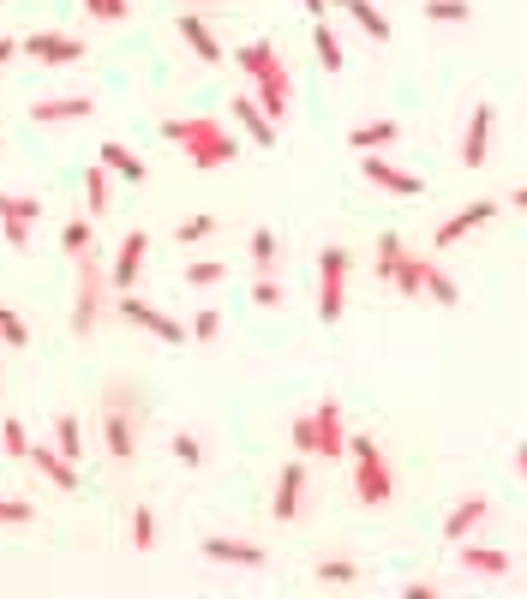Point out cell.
I'll use <instances>...</instances> for the list:
<instances>
[{"mask_svg": "<svg viewBox=\"0 0 527 599\" xmlns=\"http://www.w3.org/2000/svg\"><path fill=\"white\" fill-rule=\"evenodd\" d=\"M378 276H384L396 294H408V300H414V294H432L438 306H456V300H462V288H456L432 258H414V252L402 246V234H378Z\"/></svg>", "mask_w": 527, "mask_h": 599, "instance_id": "obj_1", "label": "cell"}, {"mask_svg": "<svg viewBox=\"0 0 527 599\" xmlns=\"http://www.w3.org/2000/svg\"><path fill=\"white\" fill-rule=\"evenodd\" d=\"M72 312H66V336L72 342H90L102 318H114V282H108V264L96 252L72 258Z\"/></svg>", "mask_w": 527, "mask_h": 599, "instance_id": "obj_2", "label": "cell"}, {"mask_svg": "<svg viewBox=\"0 0 527 599\" xmlns=\"http://www.w3.org/2000/svg\"><path fill=\"white\" fill-rule=\"evenodd\" d=\"M162 138L180 144L192 168H222V162L240 156V138H234L216 114H168V120H162Z\"/></svg>", "mask_w": 527, "mask_h": 599, "instance_id": "obj_3", "label": "cell"}, {"mask_svg": "<svg viewBox=\"0 0 527 599\" xmlns=\"http://www.w3.org/2000/svg\"><path fill=\"white\" fill-rule=\"evenodd\" d=\"M138 426H144V396H138V384L108 378V384H102V444H108L114 462H132Z\"/></svg>", "mask_w": 527, "mask_h": 599, "instance_id": "obj_4", "label": "cell"}, {"mask_svg": "<svg viewBox=\"0 0 527 599\" xmlns=\"http://www.w3.org/2000/svg\"><path fill=\"white\" fill-rule=\"evenodd\" d=\"M288 438H294V450H300V456H318V462L348 456V420H342V402H336V396H324L318 408L294 414Z\"/></svg>", "mask_w": 527, "mask_h": 599, "instance_id": "obj_5", "label": "cell"}, {"mask_svg": "<svg viewBox=\"0 0 527 599\" xmlns=\"http://www.w3.org/2000/svg\"><path fill=\"white\" fill-rule=\"evenodd\" d=\"M234 60L246 66L252 96L264 102V114H270V120H282V114H288V102H294V78H288L282 54H276L270 42H246V48H234Z\"/></svg>", "mask_w": 527, "mask_h": 599, "instance_id": "obj_6", "label": "cell"}, {"mask_svg": "<svg viewBox=\"0 0 527 599\" xmlns=\"http://www.w3.org/2000/svg\"><path fill=\"white\" fill-rule=\"evenodd\" d=\"M348 456H354V498H360V510H384L390 492H396V474H390L384 444L366 438V432H354V438H348Z\"/></svg>", "mask_w": 527, "mask_h": 599, "instance_id": "obj_7", "label": "cell"}, {"mask_svg": "<svg viewBox=\"0 0 527 599\" xmlns=\"http://www.w3.org/2000/svg\"><path fill=\"white\" fill-rule=\"evenodd\" d=\"M348 270H354V258H348L342 246H324V252H318V318H324V324H336L342 306H348Z\"/></svg>", "mask_w": 527, "mask_h": 599, "instance_id": "obj_8", "label": "cell"}, {"mask_svg": "<svg viewBox=\"0 0 527 599\" xmlns=\"http://www.w3.org/2000/svg\"><path fill=\"white\" fill-rule=\"evenodd\" d=\"M114 318H126V324H138V330H150L156 342H168V348H180V342H192V324H180V318H168V312H156V306H144L138 294H114Z\"/></svg>", "mask_w": 527, "mask_h": 599, "instance_id": "obj_9", "label": "cell"}, {"mask_svg": "<svg viewBox=\"0 0 527 599\" xmlns=\"http://www.w3.org/2000/svg\"><path fill=\"white\" fill-rule=\"evenodd\" d=\"M18 54H24V60H42V66H78V60L90 54V42L66 36V30H30V36L18 42Z\"/></svg>", "mask_w": 527, "mask_h": 599, "instance_id": "obj_10", "label": "cell"}, {"mask_svg": "<svg viewBox=\"0 0 527 599\" xmlns=\"http://www.w3.org/2000/svg\"><path fill=\"white\" fill-rule=\"evenodd\" d=\"M36 216H42V204H36L30 192H0V240H6L12 252H24V246H30Z\"/></svg>", "mask_w": 527, "mask_h": 599, "instance_id": "obj_11", "label": "cell"}, {"mask_svg": "<svg viewBox=\"0 0 527 599\" xmlns=\"http://www.w3.org/2000/svg\"><path fill=\"white\" fill-rule=\"evenodd\" d=\"M144 258H150V234H144V228H132V234L120 240L114 264H108V282H114V294H132V288H138V276H144Z\"/></svg>", "mask_w": 527, "mask_h": 599, "instance_id": "obj_12", "label": "cell"}, {"mask_svg": "<svg viewBox=\"0 0 527 599\" xmlns=\"http://www.w3.org/2000/svg\"><path fill=\"white\" fill-rule=\"evenodd\" d=\"M492 216H498V198H480V204H468V210H456L450 222H438V234H432V246H438V252H450L456 240H468V234H474V228H486Z\"/></svg>", "mask_w": 527, "mask_h": 599, "instance_id": "obj_13", "label": "cell"}, {"mask_svg": "<svg viewBox=\"0 0 527 599\" xmlns=\"http://www.w3.org/2000/svg\"><path fill=\"white\" fill-rule=\"evenodd\" d=\"M300 510H306V456L276 474V504H270V516H276V522H300Z\"/></svg>", "mask_w": 527, "mask_h": 599, "instance_id": "obj_14", "label": "cell"}, {"mask_svg": "<svg viewBox=\"0 0 527 599\" xmlns=\"http://www.w3.org/2000/svg\"><path fill=\"white\" fill-rule=\"evenodd\" d=\"M228 120H234L252 144H264V150L276 144V120L264 114V102H258V96H228Z\"/></svg>", "mask_w": 527, "mask_h": 599, "instance_id": "obj_15", "label": "cell"}, {"mask_svg": "<svg viewBox=\"0 0 527 599\" xmlns=\"http://www.w3.org/2000/svg\"><path fill=\"white\" fill-rule=\"evenodd\" d=\"M492 102H480L474 114H468V132H462V168H486V156H492Z\"/></svg>", "mask_w": 527, "mask_h": 599, "instance_id": "obj_16", "label": "cell"}, {"mask_svg": "<svg viewBox=\"0 0 527 599\" xmlns=\"http://www.w3.org/2000/svg\"><path fill=\"white\" fill-rule=\"evenodd\" d=\"M360 174H366L372 186L396 192V198H414V192H426V180H420V174H402V168H396V162H384V156H360Z\"/></svg>", "mask_w": 527, "mask_h": 599, "instance_id": "obj_17", "label": "cell"}, {"mask_svg": "<svg viewBox=\"0 0 527 599\" xmlns=\"http://www.w3.org/2000/svg\"><path fill=\"white\" fill-rule=\"evenodd\" d=\"M486 516H492V498H480V492H474V498H462V504H456V510L444 516V540H450V546L474 540V528H480Z\"/></svg>", "mask_w": 527, "mask_h": 599, "instance_id": "obj_18", "label": "cell"}, {"mask_svg": "<svg viewBox=\"0 0 527 599\" xmlns=\"http://www.w3.org/2000/svg\"><path fill=\"white\" fill-rule=\"evenodd\" d=\"M180 42H186L204 66H216V60H222V42H216V30H210V18H204V12H180Z\"/></svg>", "mask_w": 527, "mask_h": 599, "instance_id": "obj_19", "label": "cell"}, {"mask_svg": "<svg viewBox=\"0 0 527 599\" xmlns=\"http://www.w3.org/2000/svg\"><path fill=\"white\" fill-rule=\"evenodd\" d=\"M96 114V96H48V102H30V120L36 126H60V120H84Z\"/></svg>", "mask_w": 527, "mask_h": 599, "instance_id": "obj_20", "label": "cell"}, {"mask_svg": "<svg viewBox=\"0 0 527 599\" xmlns=\"http://www.w3.org/2000/svg\"><path fill=\"white\" fill-rule=\"evenodd\" d=\"M24 462H36L48 486H60V492H78V462H66L54 444H30V456H24Z\"/></svg>", "mask_w": 527, "mask_h": 599, "instance_id": "obj_21", "label": "cell"}, {"mask_svg": "<svg viewBox=\"0 0 527 599\" xmlns=\"http://www.w3.org/2000/svg\"><path fill=\"white\" fill-rule=\"evenodd\" d=\"M204 558L234 564V570H264V546H252V540H204Z\"/></svg>", "mask_w": 527, "mask_h": 599, "instance_id": "obj_22", "label": "cell"}, {"mask_svg": "<svg viewBox=\"0 0 527 599\" xmlns=\"http://www.w3.org/2000/svg\"><path fill=\"white\" fill-rule=\"evenodd\" d=\"M462 570H468V576H510L516 558H510L504 546H468V540H462Z\"/></svg>", "mask_w": 527, "mask_h": 599, "instance_id": "obj_23", "label": "cell"}, {"mask_svg": "<svg viewBox=\"0 0 527 599\" xmlns=\"http://www.w3.org/2000/svg\"><path fill=\"white\" fill-rule=\"evenodd\" d=\"M396 138H402V126H396V120H366V126H354V132H348V144H354L360 156H378V150H384V144H396Z\"/></svg>", "mask_w": 527, "mask_h": 599, "instance_id": "obj_24", "label": "cell"}, {"mask_svg": "<svg viewBox=\"0 0 527 599\" xmlns=\"http://www.w3.org/2000/svg\"><path fill=\"white\" fill-rule=\"evenodd\" d=\"M108 204H114V192H108V168L96 162V168H84V216H90V222H102V216H108Z\"/></svg>", "mask_w": 527, "mask_h": 599, "instance_id": "obj_25", "label": "cell"}, {"mask_svg": "<svg viewBox=\"0 0 527 599\" xmlns=\"http://www.w3.org/2000/svg\"><path fill=\"white\" fill-rule=\"evenodd\" d=\"M96 162H102V168H108V174H120V180H144V156H132V150H126V144H120V138H108V144H102V156H96Z\"/></svg>", "mask_w": 527, "mask_h": 599, "instance_id": "obj_26", "label": "cell"}, {"mask_svg": "<svg viewBox=\"0 0 527 599\" xmlns=\"http://www.w3.org/2000/svg\"><path fill=\"white\" fill-rule=\"evenodd\" d=\"M312 42H318V66H324V72H342V60H348V54H342L336 30H330L324 18H312Z\"/></svg>", "mask_w": 527, "mask_h": 599, "instance_id": "obj_27", "label": "cell"}, {"mask_svg": "<svg viewBox=\"0 0 527 599\" xmlns=\"http://www.w3.org/2000/svg\"><path fill=\"white\" fill-rule=\"evenodd\" d=\"M60 252H66V258L96 252V228H90V216H78V222H66V228H60Z\"/></svg>", "mask_w": 527, "mask_h": 599, "instance_id": "obj_28", "label": "cell"}, {"mask_svg": "<svg viewBox=\"0 0 527 599\" xmlns=\"http://www.w3.org/2000/svg\"><path fill=\"white\" fill-rule=\"evenodd\" d=\"M348 18H354V24H360L372 42H390V18H384L372 0H348Z\"/></svg>", "mask_w": 527, "mask_h": 599, "instance_id": "obj_29", "label": "cell"}, {"mask_svg": "<svg viewBox=\"0 0 527 599\" xmlns=\"http://www.w3.org/2000/svg\"><path fill=\"white\" fill-rule=\"evenodd\" d=\"M246 252H252V264H258V270H276V258H282V234H270V228H252Z\"/></svg>", "mask_w": 527, "mask_h": 599, "instance_id": "obj_30", "label": "cell"}, {"mask_svg": "<svg viewBox=\"0 0 527 599\" xmlns=\"http://www.w3.org/2000/svg\"><path fill=\"white\" fill-rule=\"evenodd\" d=\"M54 450H60L66 462H78V450H84V432H78V420H72V414H54Z\"/></svg>", "mask_w": 527, "mask_h": 599, "instance_id": "obj_31", "label": "cell"}, {"mask_svg": "<svg viewBox=\"0 0 527 599\" xmlns=\"http://www.w3.org/2000/svg\"><path fill=\"white\" fill-rule=\"evenodd\" d=\"M312 576H318L324 588H354V582H360V564H348V558H324Z\"/></svg>", "mask_w": 527, "mask_h": 599, "instance_id": "obj_32", "label": "cell"}, {"mask_svg": "<svg viewBox=\"0 0 527 599\" xmlns=\"http://www.w3.org/2000/svg\"><path fill=\"white\" fill-rule=\"evenodd\" d=\"M216 234V216L204 210V216H186L180 228H174V246H198V240H210Z\"/></svg>", "mask_w": 527, "mask_h": 599, "instance_id": "obj_33", "label": "cell"}, {"mask_svg": "<svg viewBox=\"0 0 527 599\" xmlns=\"http://www.w3.org/2000/svg\"><path fill=\"white\" fill-rule=\"evenodd\" d=\"M132 546H138V552H156V510H150V504L132 510Z\"/></svg>", "mask_w": 527, "mask_h": 599, "instance_id": "obj_34", "label": "cell"}, {"mask_svg": "<svg viewBox=\"0 0 527 599\" xmlns=\"http://www.w3.org/2000/svg\"><path fill=\"white\" fill-rule=\"evenodd\" d=\"M426 18H432V24H468L474 6H468V0H426Z\"/></svg>", "mask_w": 527, "mask_h": 599, "instance_id": "obj_35", "label": "cell"}, {"mask_svg": "<svg viewBox=\"0 0 527 599\" xmlns=\"http://www.w3.org/2000/svg\"><path fill=\"white\" fill-rule=\"evenodd\" d=\"M186 282H192V288H216V282H228V264H222V258H198V264L186 270Z\"/></svg>", "mask_w": 527, "mask_h": 599, "instance_id": "obj_36", "label": "cell"}, {"mask_svg": "<svg viewBox=\"0 0 527 599\" xmlns=\"http://www.w3.org/2000/svg\"><path fill=\"white\" fill-rule=\"evenodd\" d=\"M246 294H252V306H264V312H276V306H282V282H276L270 270H258V282H252Z\"/></svg>", "mask_w": 527, "mask_h": 599, "instance_id": "obj_37", "label": "cell"}, {"mask_svg": "<svg viewBox=\"0 0 527 599\" xmlns=\"http://www.w3.org/2000/svg\"><path fill=\"white\" fill-rule=\"evenodd\" d=\"M0 450H6L12 462L30 456V432H24V420H6V426H0Z\"/></svg>", "mask_w": 527, "mask_h": 599, "instance_id": "obj_38", "label": "cell"}, {"mask_svg": "<svg viewBox=\"0 0 527 599\" xmlns=\"http://www.w3.org/2000/svg\"><path fill=\"white\" fill-rule=\"evenodd\" d=\"M36 522V504L24 498H0V528H30Z\"/></svg>", "mask_w": 527, "mask_h": 599, "instance_id": "obj_39", "label": "cell"}, {"mask_svg": "<svg viewBox=\"0 0 527 599\" xmlns=\"http://www.w3.org/2000/svg\"><path fill=\"white\" fill-rule=\"evenodd\" d=\"M90 18H102V24H120V18H132V0H78Z\"/></svg>", "mask_w": 527, "mask_h": 599, "instance_id": "obj_40", "label": "cell"}, {"mask_svg": "<svg viewBox=\"0 0 527 599\" xmlns=\"http://www.w3.org/2000/svg\"><path fill=\"white\" fill-rule=\"evenodd\" d=\"M0 342H12V348H24V342H30V324H24L12 306H0Z\"/></svg>", "mask_w": 527, "mask_h": 599, "instance_id": "obj_41", "label": "cell"}, {"mask_svg": "<svg viewBox=\"0 0 527 599\" xmlns=\"http://www.w3.org/2000/svg\"><path fill=\"white\" fill-rule=\"evenodd\" d=\"M216 336H222V312H216V306H204V312L192 318V342H216Z\"/></svg>", "mask_w": 527, "mask_h": 599, "instance_id": "obj_42", "label": "cell"}, {"mask_svg": "<svg viewBox=\"0 0 527 599\" xmlns=\"http://www.w3.org/2000/svg\"><path fill=\"white\" fill-rule=\"evenodd\" d=\"M174 456H180L186 468H198V462H204V444H198L192 432H174Z\"/></svg>", "mask_w": 527, "mask_h": 599, "instance_id": "obj_43", "label": "cell"}, {"mask_svg": "<svg viewBox=\"0 0 527 599\" xmlns=\"http://www.w3.org/2000/svg\"><path fill=\"white\" fill-rule=\"evenodd\" d=\"M402 599H438V588H432V582H408V588H402Z\"/></svg>", "mask_w": 527, "mask_h": 599, "instance_id": "obj_44", "label": "cell"}, {"mask_svg": "<svg viewBox=\"0 0 527 599\" xmlns=\"http://www.w3.org/2000/svg\"><path fill=\"white\" fill-rule=\"evenodd\" d=\"M324 6H348V0H306V12H312V18H324Z\"/></svg>", "mask_w": 527, "mask_h": 599, "instance_id": "obj_45", "label": "cell"}, {"mask_svg": "<svg viewBox=\"0 0 527 599\" xmlns=\"http://www.w3.org/2000/svg\"><path fill=\"white\" fill-rule=\"evenodd\" d=\"M12 54H18V42H12V36H0V66H6Z\"/></svg>", "mask_w": 527, "mask_h": 599, "instance_id": "obj_46", "label": "cell"}, {"mask_svg": "<svg viewBox=\"0 0 527 599\" xmlns=\"http://www.w3.org/2000/svg\"><path fill=\"white\" fill-rule=\"evenodd\" d=\"M510 204H516V210H527V186H516V192H510Z\"/></svg>", "mask_w": 527, "mask_h": 599, "instance_id": "obj_47", "label": "cell"}, {"mask_svg": "<svg viewBox=\"0 0 527 599\" xmlns=\"http://www.w3.org/2000/svg\"><path fill=\"white\" fill-rule=\"evenodd\" d=\"M516 468H522V480H527V444H522V450H516Z\"/></svg>", "mask_w": 527, "mask_h": 599, "instance_id": "obj_48", "label": "cell"}]
</instances>
